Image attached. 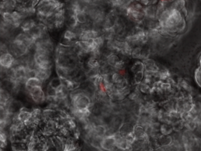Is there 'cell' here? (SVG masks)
Here are the masks:
<instances>
[{
	"mask_svg": "<svg viewBox=\"0 0 201 151\" xmlns=\"http://www.w3.org/2000/svg\"><path fill=\"white\" fill-rule=\"evenodd\" d=\"M134 127L130 123L123 124L118 130V133L122 137H126L127 135L133 132Z\"/></svg>",
	"mask_w": 201,
	"mask_h": 151,
	"instance_id": "10",
	"label": "cell"
},
{
	"mask_svg": "<svg viewBox=\"0 0 201 151\" xmlns=\"http://www.w3.org/2000/svg\"><path fill=\"white\" fill-rule=\"evenodd\" d=\"M17 117L19 121L25 124L31 118V111H29L25 108H22L19 110Z\"/></svg>",
	"mask_w": 201,
	"mask_h": 151,
	"instance_id": "8",
	"label": "cell"
},
{
	"mask_svg": "<svg viewBox=\"0 0 201 151\" xmlns=\"http://www.w3.org/2000/svg\"><path fill=\"white\" fill-rule=\"evenodd\" d=\"M143 77V71H140V72H138L137 73H135L134 77V80L136 83H140L141 81L142 80Z\"/></svg>",
	"mask_w": 201,
	"mask_h": 151,
	"instance_id": "26",
	"label": "cell"
},
{
	"mask_svg": "<svg viewBox=\"0 0 201 151\" xmlns=\"http://www.w3.org/2000/svg\"><path fill=\"white\" fill-rule=\"evenodd\" d=\"M173 127L171 124L163 123L160 127V130L162 134L169 135L173 131Z\"/></svg>",
	"mask_w": 201,
	"mask_h": 151,
	"instance_id": "19",
	"label": "cell"
},
{
	"mask_svg": "<svg viewBox=\"0 0 201 151\" xmlns=\"http://www.w3.org/2000/svg\"><path fill=\"white\" fill-rule=\"evenodd\" d=\"M133 133L136 138H140L145 134L146 133L145 128L143 126L139 124H137L134 127Z\"/></svg>",
	"mask_w": 201,
	"mask_h": 151,
	"instance_id": "20",
	"label": "cell"
},
{
	"mask_svg": "<svg viewBox=\"0 0 201 151\" xmlns=\"http://www.w3.org/2000/svg\"><path fill=\"white\" fill-rule=\"evenodd\" d=\"M15 60V57L10 52L1 53L0 56V65L1 68L8 69L12 68Z\"/></svg>",
	"mask_w": 201,
	"mask_h": 151,
	"instance_id": "4",
	"label": "cell"
},
{
	"mask_svg": "<svg viewBox=\"0 0 201 151\" xmlns=\"http://www.w3.org/2000/svg\"><path fill=\"white\" fill-rule=\"evenodd\" d=\"M66 24L68 28V29L71 30H74L79 25V24L76 20L75 15H69V17L67 21Z\"/></svg>",
	"mask_w": 201,
	"mask_h": 151,
	"instance_id": "17",
	"label": "cell"
},
{
	"mask_svg": "<svg viewBox=\"0 0 201 151\" xmlns=\"http://www.w3.org/2000/svg\"><path fill=\"white\" fill-rule=\"evenodd\" d=\"M0 140H1V149L4 148L7 143L6 141V136L5 133L2 131L1 130V135H0Z\"/></svg>",
	"mask_w": 201,
	"mask_h": 151,
	"instance_id": "24",
	"label": "cell"
},
{
	"mask_svg": "<svg viewBox=\"0 0 201 151\" xmlns=\"http://www.w3.org/2000/svg\"><path fill=\"white\" fill-rule=\"evenodd\" d=\"M140 91L141 92H142L143 93H144V94H149V93H151V90L150 87L148 85H147L146 83H141L140 85Z\"/></svg>",
	"mask_w": 201,
	"mask_h": 151,
	"instance_id": "23",
	"label": "cell"
},
{
	"mask_svg": "<svg viewBox=\"0 0 201 151\" xmlns=\"http://www.w3.org/2000/svg\"><path fill=\"white\" fill-rule=\"evenodd\" d=\"M35 69L37 70L36 77L42 82L47 81L51 75V69H42L38 68H35Z\"/></svg>",
	"mask_w": 201,
	"mask_h": 151,
	"instance_id": "11",
	"label": "cell"
},
{
	"mask_svg": "<svg viewBox=\"0 0 201 151\" xmlns=\"http://www.w3.org/2000/svg\"><path fill=\"white\" fill-rule=\"evenodd\" d=\"M75 17L79 24H85L90 21L87 14L84 11H78L75 14Z\"/></svg>",
	"mask_w": 201,
	"mask_h": 151,
	"instance_id": "12",
	"label": "cell"
},
{
	"mask_svg": "<svg viewBox=\"0 0 201 151\" xmlns=\"http://www.w3.org/2000/svg\"><path fill=\"white\" fill-rule=\"evenodd\" d=\"M125 65L124 62L123 60H120L118 62H117L115 66L113 67V69L115 71H120L121 70H123V69L124 68Z\"/></svg>",
	"mask_w": 201,
	"mask_h": 151,
	"instance_id": "25",
	"label": "cell"
},
{
	"mask_svg": "<svg viewBox=\"0 0 201 151\" xmlns=\"http://www.w3.org/2000/svg\"><path fill=\"white\" fill-rule=\"evenodd\" d=\"M121 59L119 58L118 56L116 54V53H113L111 55H110L108 57H107V59H106V62L107 63V64L111 66L112 68H113L115 65Z\"/></svg>",
	"mask_w": 201,
	"mask_h": 151,
	"instance_id": "18",
	"label": "cell"
},
{
	"mask_svg": "<svg viewBox=\"0 0 201 151\" xmlns=\"http://www.w3.org/2000/svg\"><path fill=\"white\" fill-rule=\"evenodd\" d=\"M70 96L73 109L78 110L90 109L91 105L90 98L82 90L76 89L71 91Z\"/></svg>",
	"mask_w": 201,
	"mask_h": 151,
	"instance_id": "1",
	"label": "cell"
},
{
	"mask_svg": "<svg viewBox=\"0 0 201 151\" xmlns=\"http://www.w3.org/2000/svg\"><path fill=\"white\" fill-rule=\"evenodd\" d=\"M62 38L72 41H77L78 40L77 34L73 30L70 29H67L64 31Z\"/></svg>",
	"mask_w": 201,
	"mask_h": 151,
	"instance_id": "16",
	"label": "cell"
},
{
	"mask_svg": "<svg viewBox=\"0 0 201 151\" xmlns=\"http://www.w3.org/2000/svg\"><path fill=\"white\" fill-rule=\"evenodd\" d=\"M0 96H1V105L4 107H6L11 102V95L9 92L6 90L5 88H1L0 92Z\"/></svg>",
	"mask_w": 201,
	"mask_h": 151,
	"instance_id": "9",
	"label": "cell"
},
{
	"mask_svg": "<svg viewBox=\"0 0 201 151\" xmlns=\"http://www.w3.org/2000/svg\"><path fill=\"white\" fill-rule=\"evenodd\" d=\"M25 151H27V150H25Z\"/></svg>",
	"mask_w": 201,
	"mask_h": 151,
	"instance_id": "28",
	"label": "cell"
},
{
	"mask_svg": "<svg viewBox=\"0 0 201 151\" xmlns=\"http://www.w3.org/2000/svg\"><path fill=\"white\" fill-rule=\"evenodd\" d=\"M12 149L13 151L27 150V144L25 142L16 141L12 142Z\"/></svg>",
	"mask_w": 201,
	"mask_h": 151,
	"instance_id": "14",
	"label": "cell"
},
{
	"mask_svg": "<svg viewBox=\"0 0 201 151\" xmlns=\"http://www.w3.org/2000/svg\"><path fill=\"white\" fill-rule=\"evenodd\" d=\"M42 83L43 82L38 78H37V77H34L27 79L25 83V86L26 89L29 92L34 88L37 86H42Z\"/></svg>",
	"mask_w": 201,
	"mask_h": 151,
	"instance_id": "7",
	"label": "cell"
},
{
	"mask_svg": "<svg viewBox=\"0 0 201 151\" xmlns=\"http://www.w3.org/2000/svg\"><path fill=\"white\" fill-rule=\"evenodd\" d=\"M51 86H52L55 89H57L58 87H60L62 84L61 82V79L59 77L58 78H53L51 82L49 83Z\"/></svg>",
	"mask_w": 201,
	"mask_h": 151,
	"instance_id": "22",
	"label": "cell"
},
{
	"mask_svg": "<svg viewBox=\"0 0 201 151\" xmlns=\"http://www.w3.org/2000/svg\"><path fill=\"white\" fill-rule=\"evenodd\" d=\"M67 2H71V1H72L73 0H65Z\"/></svg>",
	"mask_w": 201,
	"mask_h": 151,
	"instance_id": "27",
	"label": "cell"
},
{
	"mask_svg": "<svg viewBox=\"0 0 201 151\" xmlns=\"http://www.w3.org/2000/svg\"><path fill=\"white\" fill-rule=\"evenodd\" d=\"M86 65L88 69H99L100 67V60L94 57L89 56L86 60Z\"/></svg>",
	"mask_w": 201,
	"mask_h": 151,
	"instance_id": "13",
	"label": "cell"
},
{
	"mask_svg": "<svg viewBox=\"0 0 201 151\" xmlns=\"http://www.w3.org/2000/svg\"><path fill=\"white\" fill-rule=\"evenodd\" d=\"M100 147L104 151H113L116 146V139L115 134L104 136L100 143Z\"/></svg>",
	"mask_w": 201,
	"mask_h": 151,
	"instance_id": "3",
	"label": "cell"
},
{
	"mask_svg": "<svg viewBox=\"0 0 201 151\" xmlns=\"http://www.w3.org/2000/svg\"><path fill=\"white\" fill-rule=\"evenodd\" d=\"M173 128L176 131H180L183 127H184V121L182 119H179L172 124Z\"/></svg>",
	"mask_w": 201,
	"mask_h": 151,
	"instance_id": "21",
	"label": "cell"
},
{
	"mask_svg": "<svg viewBox=\"0 0 201 151\" xmlns=\"http://www.w3.org/2000/svg\"><path fill=\"white\" fill-rule=\"evenodd\" d=\"M29 94L32 99L38 104H41L47 99V97L42 89V86H37L34 88L29 91Z\"/></svg>",
	"mask_w": 201,
	"mask_h": 151,
	"instance_id": "5",
	"label": "cell"
},
{
	"mask_svg": "<svg viewBox=\"0 0 201 151\" xmlns=\"http://www.w3.org/2000/svg\"><path fill=\"white\" fill-rule=\"evenodd\" d=\"M158 140L161 147H168L173 142L172 137L169 135L162 134L158 137Z\"/></svg>",
	"mask_w": 201,
	"mask_h": 151,
	"instance_id": "15",
	"label": "cell"
},
{
	"mask_svg": "<svg viewBox=\"0 0 201 151\" xmlns=\"http://www.w3.org/2000/svg\"><path fill=\"white\" fill-rule=\"evenodd\" d=\"M33 55L35 68L42 69H51L52 66L51 55L37 52L34 53Z\"/></svg>",
	"mask_w": 201,
	"mask_h": 151,
	"instance_id": "2",
	"label": "cell"
},
{
	"mask_svg": "<svg viewBox=\"0 0 201 151\" xmlns=\"http://www.w3.org/2000/svg\"><path fill=\"white\" fill-rule=\"evenodd\" d=\"M37 23L34 19L32 18H27L23 21L22 23L20 28L22 32L24 33H29L34 28H35L37 25Z\"/></svg>",
	"mask_w": 201,
	"mask_h": 151,
	"instance_id": "6",
	"label": "cell"
}]
</instances>
